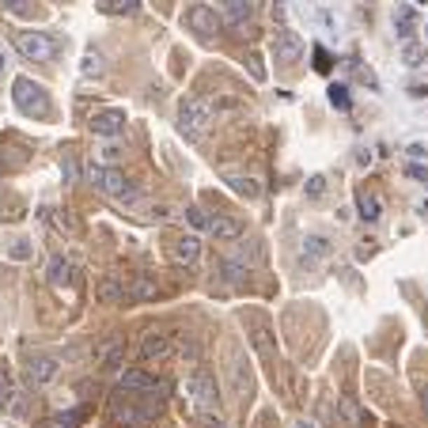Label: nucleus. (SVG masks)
I'll return each instance as SVG.
<instances>
[{"label": "nucleus", "mask_w": 428, "mask_h": 428, "mask_svg": "<svg viewBox=\"0 0 428 428\" xmlns=\"http://www.w3.org/2000/svg\"><path fill=\"white\" fill-rule=\"evenodd\" d=\"M88 182L95 186L99 193H106L110 201H118V205H137L141 201V190H137L133 182L125 179L118 167H102V163H91L88 167Z\"/></svg>", "instance_id": "obj_1"}, {"label": "nucleus", "mask_w": 428, "mask_h": 428, "mask_svg": "<svg viewBox=\"0 0 428 428\" xmlns=\"http://www.w3.org/2000/svg\"><path fill=\"white\" fill-rule=\"evenodd\" d=\"M216 122V102L212 99H182L179 102V129L182 137H190V141H198L205 137Z\"/></svg>", "instance_id": "obj_2"}, {"label": "nucleus", "mask_w": 428, "mask_h": 428, "mask_svg": "<svg viewBox=\"0 0 428 428\" xmlns=\"http://www.w3.org/2000/svg\"><path fill=\"white\" fill-rule=\"evenodd\" d=\"M182 390L190 394V402L201 409V413H216V406H220V390H216V379L209 375V371H190L186 375V383H182Z\"/></svg>", "instance_id": "obj_3"}, {"label": "nucleus", "mask_w": 428, "mask_h": 428, "mask_svg": "<svg viewBox=\"0 0 428 428\" xmlns=\"http://www.w3.org/2000/svg\"><path fill=\"white\" fill-rule=\"evenodd\" d=\"M133 398H137V390H122V394L110 398V417H114L118 424H125V428H137V424H144L148 417H152V406H137Z\"/></svg>", "instance_id": "obj_4"}, {"label": "nucleus", "mask_w": 428, "mask_h": 428, "mask_svg": "<svg viewBox=\"0 0 428 428\" xmlns=\"http://www.w3.org/2000/svg\"><path fill=\"white\" fill-rule=\"evenodd\" d=\"M12 99H15V106H20L23 114H39V118L50 114V99H46V88H42V83H34V80H27V76L15 80Z\"/></svg>", "instance_id": "obj_5"}, {"label": "nucleus", "mask_w": 428, "mask_h": 428, "mask_svg": "<svg viewBox=\"0 0 428 428\" xmlns=\"http://www.w3.org/2000/svg\"><path fill=\"white\" fill-rule=\"evenodd\" d=\"M15 50H20L27 61H50L53 53H57V42L42 31H20L15 34Z\"/></svg>", "instance_id": "obj_6"}, {"label": "nucleus", "mask_w": 428, "mask_h": 428, "mask_svg": "<svg viewBox=\"0 0 428 428\" xmlns=\"http://www.w3.org/2000/svg\"><path fill=\"white\" fill-rule=\"evenodd\" d=\"M182 23L190 27V31L198 34V39H212V34L220 31V15L212 12L209 4H201V0H198V4H190V8H186Z\"/></svg>", "instance_id": "obj_7"}, {"label": "nucleus", "mask_w": 428, "mask_h": 428, "mask_svg": "<svg viewBox=\"0 0 428 428\" xmlns=\"http://www.w3.org/2000/svg\"><path fill=\"white\" fill-rule=\"evenodd\" d=\"M174 349H179V341H174L171 333H163V330L144 333V341H141V357L148 360V364H163L167 357H174Z\"/></svg>", "instance_id": "obj_8"}, {"label": "nucleus", "mask_w": 428, "mask_h": 428, "mask_svg": "<svg viewBox=\"0 0 428 428\" xmlns=\"http://www.w3.org/2000/svg\"><path fill=\"white\" fill-rule=\"evenodd\" d=\"M273 57L281 61V64H296L303 57V42H300V34L296 31H288V27H281V31L273 34Z\"/></svg>", "instance_id": "obj_9"}, {"label": "nucleus", "mask_w": 428, "mask_h": 428, "mask_svg": "<svg viewBox=\"0 0 428 428\" xmlns=\"http://www.w3.org/2000/svg\"><path fill=\"white\" fill-rule=\"evenodd\" d=\"M88 125H91V133H95V137H106V141H110V137H122L125 133V114H122V110H95Z\"/></svg>", "instance_id": "obj_10"}, {"label": "nucleus", "mask_w": 428, "mask_h": 428, "mask_svg": "<svg viewBox=\"0 0 428 428\" xmlns=\"http://www.w3.org/2000/svg\"><path fill=\"white\" fill-rule=\"evenodd\" d=\"M201 258V239L193 235V231H186V235H179L171 243V262L174 265H193Z\"/></svg>", "instance_id": "obj_11"}, {"label": "nucleus", "mask_w": 428, "mask_h": 428, "mask_svg": "<svg viewBox=\"0 0 428 428\" xmlns=\"http://www.w3.org/2000/svg\"><path fill=\"white\" fill-rule=\"evenodd\" d=\"M122 357H125V341L118 338V333H106L95 345V364H102V368H114Z\"/></svg>", "instance_id": "obj_12"}, {"label": "nucleus", "mask_w": 428, "mask_h": 428, "mask_svg": "<svg viewBox=\"0 0 428 428\" xmlns=\"http://www.w3.org/2000/svg\"><path fill=\"white\" fill-rule=\"evenodd\" d=\"M27 375H31V383H50V379L57 375V360L46 357V352H34V357L27 360Z\"/></svg>", "instance_id": "obj_13"}, {"label": "nucleus", "mask_w": 428, "mask_h": 428, "mask_svg": "<svg viewBox=\"0 0 428 428\" xmlns=\"http://www.w3.org/2000/svg\"><path fill=\"white\" fill-rule=\"evenodd\" d=\"M156 292H160V284H156L152 277H144V273H133V277L125 281V300H133V303L152 300Z\"/></svg>", "instance_id": "obj_14"}, {"label": "nucleus", "mask_w": 428, "mask_h": 428, "mask_svg": "<svg viewBox=\"0 0 428 428\" xmlns=\"http://www.w3.org/2000/svg\"><path fill=\"white\" fill-rule=\"evenodd\" d=\"M95 296L102 303H122L125 300V281H122V277H114V273H102L99 284H95Z\"/></svg>", "instance_id": "obj_15"}, {"label": "nucleus", "mask_w": 428, "mask_h": 428, "mask_svg": "<svg viewBox=\"0 0 428 428\" xmlns=\"http://www.w3.org/2000/svg\"><path fill=\"white\" fill-rule=\"evenodd\" d=\"M118 387H122V390H156V387H160V379L148 375L144 368H125L122 375H118Z\"/></svg>", "instance_id": "obj_16"}, {"label": "nucleus", "mask_w": 428, "mask_h": 428, "mask_svg": "<svg viewBox=\"0 0 428 428\" xmlns=\"http://www.w3.org/2000/svg\"><path fill=\"white\" fill-rule=\"evenodd\" d=\"M224 182H228V190H231V193H239V198H247V201H254L258 193H262L258 179H250V174H239V171H228V174H224Z\"/></svg>", "instance_id": "obj_17"}, {"label": "nucleus", "mask_w": 428, "mask_h": 428, "mask_svg": "<svg viewBox=\"0 0 428 428\" xmlns=\"http://www.w3.org/2000/svg\"><path fill=\"white\" fill-rule=\"evenodd\" d=\"M46 281H50L53 288H64L72 281V262L64 254H53L50 258V269H46Z\"/></svg>", "instance_id": "obj_18"}, {"label": "nucleus", "mask_w": 428, "mask_h": 428, "mask_svg": "<svg viewBox=\"0 0 428 428\" xmlns=\"http://www.w3.org/2000/svg\"><path fill=\"white\" fill-rule=\"evenodd\" d=\"M209 231L216 239H243V224H239L235 216H220V212L209 220Z\"/></svg>", "instance_id": "obj_19"}, {"label": "nucleus", "mask_w": 428, "mask_h": 428, "mask_svg": "<svg viewBox=\"0 0 428 428\" xmlns=\"http://www.w3.org/2000/svg\"><path fill=\"white\" fill-rule=\"evenodd\" d=\"M220 12H224V23L243 27L250 20V0H220Z\"/></svg>", "instance_id": "obj_20"}, {"label": "nucleus", "mask_w": 428, "mask_h": 428, "mask_svg": "<svg viewBox=\"0 0 428 428\" xmlns=\"http://www.w3.org/2000/svg\"><path fill=\"white\" fill-rule=\"evenodd\" d=\"M357 209H360V216H364L368 224H375V220L383 216V201H379L375 193H368V190L357 193Z\"/></svg>", "instance_id": "obj_21"}, {"label": "nucleus", "mask_w": 428, "mask_h": 428, "mask_svg": "<svg viewBox=\"0 0 428 428\" xmlns=\"http://www.w3.org/2000/svg\"><path fill=\"white\" fill-rule=\"evenodd\" d=\"M338 413H341V421L352 424V428L364 424V409H360V406H357V398H349V394H341V398H338Z\"/></svg>", "instance_id": "obj_22"}, {"label": "nucleus", "mask_w": 428, "mask_h": 428, "mask_svg": "<svg viewBox=\"0 0 428 428\" xmlns=\"http://www.w3.org/2000/svg\"><path fill=\"white\" fill-rule=\"evenodd\" d=\"M220 273H224V281L228 284H247V265L243 262H235V258H220Z\"/></svg>", "instance_id": "obj_23"}, {"label": "nucleus", "mask_w": 428, "mask_h": 428, "mask_svg": "<svg viewBox=\"0 0 428 428\" xmlns=\"http://www.w3.org/2000/svg\"><path fill=\"white\" fill-rule=\"evenodd\" d=\"M15 383H12V375H8V368H0V409H12L15 406Z\"/></svg>", "instance_id": "obj_24"}, {"label": "nucleus", "mask_w": 428, "mask_h": 428, "mask_svg": "<svg viewBox=\"0 0 428 428\" xmlns=\"http://www.w3.org/2000/svg\"><path fill=\"white\" fill-rule=\"evenodd\" d=\"M250 341H254V349L262 352V357H273V352H277V345H273V338H269V330L262 326V322H258V326L250 330Z\"/></svg>", "instance_id": "obj_25"}, {"label": "nucleus", "mask_w": 428, "mask_h": 428, "mask_svg": "<svg viewBox=\"0 0 428 428\" xmlns=\"http://www.w3.org/2000/svg\"><path fill=\"white\" fill-rule=\"evenodd\" d=\"M80 409H69V413H53V417H46L42 428H76L80 424Z\"/></svg>", "instance_id": "obj_26"}, {"label": "nucleus", "mask_w": 428, "mask_h": 428, "mask_svg": "<svg viewBox=\"0 0 428 428\" xmlns=\"http://www.w3.org/2000/svg\"><path fill=\"white\" fill-rule=\"evenodd\" d=\"M394 27H398V39H409L413 34V8H394Z\"/></svg>", "instance_id": "obj_27"}, {"label": "nucleus", "mask_w": 428, "mask_h": 428, "mask_svg": "<svg viewBox=\"0 0 428 428\" xmlns=\"http://www.w3.org/2000/svg\"><path fill=\"white\" fill-rule=\"evenodd\" d=\"M303 254H307V258H326V254H330V239L307 235V239H303Z\"/></svg>", "instance_id": "obj_28"}, {"label": "nucleus", "mask_w": 428, "mask_h": 428, "mask_svg": "<svg viewBox=\"0 0 428 428\" xmlns=\"http://www.w3.org/2000/svg\"><path fill=\"white\" fill-rule=\"evenodd\" d=\"M141 8V0H102V12L110 15H133Z\"/></svg>", "instance_id": "obj_29"}, {"label": "nucleus", "mask_w": 428, "mask_h": 428, "mask_svg": "<svg viewBox=\"0 0 428 428\" xmlns=\"http://www.w3.org/2000/svg\"><path fill=\"white\" fill-rule=\"evenodd\" d=\"M174 352H179V357L186 360V364H198V360H201V349H198V341H193V338H182V341H179V349H174Z\"/></svg>", "instance_id": "obj_30"}, {"label": "nucleus", "mask_w": 428, "mask_h": 428, "mask_svg": "<svg viewBox=\"0 0 428 428\" xmlns=\"http://www.w3.org/2000/svg\"><path fill=\"white\" fill-rule=\"evenodd\" d=\"M330 102L338 110H349V88H341V83H330Z\"/></svg>", "instance_id": "obj_31"}, {"label": "nucleus", "mask_w": 428, "mask_h": 428, "mask_svg": "<svg viewBox=\"0 0 428 428\" xmlns=\"http://www.w3.org/2000/svg\"><path fill=\"white\" fill-rule=\"evenodd\" d=\"M186 220H190V224L193 228H205V231H209V212H205V209H198V205H193V209H186Z\"/></svg>", "instance_id": "obj_32"}, {"label": "nucleus", "mask_w": 428, "mask_h": 428, "mask_svg": "<svg viewBox=\"0 0 428 428\" xmlns=\"http://www.w3.org/2000/svg\"><path fill=\"white\" fill-rule=\"evenodd\" d=\"M322 193H326V179H322V174H311V179H307V198H322Z\"/></svg>", "instance_id": "obj_33"}, {"label": "nucleus", "mask_w": 428, "mask_h": 428, "mask_svg": "<svg viewBox=\"0 0 428 428\" xmlns=\"http://www.w3.org/2000/svg\"><path fill=\"white\" fill-rule=\"evenodd\" d=\"M247 69L254 80H265V69H262V57H258V53H247Z\"/></svg>", "instance_id": "obj_34"}, {"label": "nucleus", "mask_w": 428, "mask_h": 428, "mask_svg": "<svg viewBox=\"0 0 428 428\" xmlns=\"http://www.w3.org/2000/svg\"><path fill=\"white\" fill-rule=\"evenodd\" d=\"M8 254L20 258V262H23V258H31V247H27V239H15V247H8Z\"/></svg>", "instance_id": "obj_35"}, {"label": "nucleus", "mask_w": 428, "mask_h": 428, "mask_svg": "<svg viewBox=\"0 0 428 428\" xmlns=\"http://www.w3.org/2000/svg\"><path fill=\"white\" fill-rule=\"evenodd\" d=\"M239 254H243V262H247V258H250V262H258V258H262V250H258L254 243H243V247H239Z\"/></svg>", "instance_id": "obj_36"}, {"label": "nucleus", "mask_w": 428, "mask_h": 428, "mask_svg": "<svg viewBox=\"0 0 428 428\" xmlns=\"http://www.w3.org/2000/svg\"><path fill=\"white\" fill-rule=\"evenodd\" d=\"M102 64H99V57L95 53H88V57H83V76H91V72H99Z\"/></svg>", "instance_id": "obj_37"}, {"label": "nucleus", "mask_w": 428, "mask_h": 428, "mask_svg": "<svg viewBox=\"0 0 428 428\" xmlns=\"http://www.w3.org/2000/svg\"><path fill=\"white\" fill-rule=\"evenodd\" d=\"M406 174H413V179L428 182V171H424V167H417V163H409V167H406Z\"/></svg>", "instance_id": "obj_38"}, {"label": "nucleus", "mask_w": 428, "mask_h": 428, "mask_svg": "<svg viewBox=\"0 0 428 428\" xmlns=\"http://www.w3.org/2000/svg\"><path fill=\"white\" fill-rule=\"evenodd\" d=\"M409 156H413V160H428V148L424 144H409Z\"/></svg>", "instance_id": "obj_39"}, {"label": "nucleus", "mask_w": 428, "mask_h": 428, "mask_svg": "<svg viewBox=\"0 0 428 428\" xmlns=\"http://www.w3.org/2000/svg\"><path fill=\"white\" fill-rule=\"evenodd\" d=\"M406 64H421V53H417V46H406Z\"/></svg>", "instance_id": "obj_40"}, {"label": "nucleus", "mask_w": 428, "mask_h": 428, "mask_svg": "<svg viewBox=\"0 0 428 428\" xmlns=\"http://www.w3.org/2000/svg\"><path fill=\"white\" fill-rule=\"evenodd\" d=\"M99 152H102V160H118V156H122V152H118V148H114V144H102V148H99Z\"/></svg>", "instance_id": "obj_41"}, {"label": "nucleus", "mask_w": 428, "mask_h": 428, "mask_svg": "<svg viewBox=\"0 0 428 428\" xmlns=\"http://www.w3.org/2000/svg\"><path fill=\"white\" fill-rule=\"evenodd\" d=\"M315 57H319V61H315V69H322V72L330 69V61H326V50H315Z\"/></svg>", "instance_id": "obj_42"}, {"label": "nucleus", "mask_w": 428, "mask_h": 428, "mask_svg": "<svg viewBox=\"0 0 428 428\" xmlns=\"http://www.w3.org/2000/svg\"><path fill=\"white\" fill-rule=\"evenodd\" d=\"M254 428H277V424H273V417H269V413H262V417H258V424H254Z\"/></svg>", "instance_id": "obj_43"}, {"label": "nucleus", "mask_w": 428, "mask_h": 428, "mask_svg": "<svg viewBox=\"0 0 428 428\" xmlns=\"http://www.w3.org/2000/svg\"><path fill=\"white\" fill-rule=\"evenodd\" d=\"M292 428H319V424H315V421H307V417H300V421H296Z\"/></svg>", "instance_id": "obj_44"}, {"label": "nucleus", "mask_w": 428, "mask_h": 428, "mask_svg": "<svg viewBox=\"0 0 428 428\" xmlns=\"http://www.w3.org/2000/svg\"><path fill=\"white\" fill-rule=\"evenodd\" d=\"M205 428H228V424L220 421V417H209V424H205Z\"/></svg>", "instance_id": "obj_45"}, {"label": "nucleus", "mask_w": 428, "mask_h": 428, "mask_svg": "<svg viewBox=\"0 0 428 428\" xmlns=\"http://www.w3.org/2000/svg\"><path fill=\"white\" fill-rule=\"evenodd\" d=\"M8 8H15V12H23V0H4Z\"/></svg>", "instance_id": "obj_46"}, {"label": "nucleus", "mask_w": 428, "mask_h": 428, "mask_svg": "<svg viewBox=\"0 0 428 428\" xmlns=\"http://www.w3.org/2000/svg\"><path fill=\"white\" fill-rule=\"evenodd\" d=\"M421 402H424V409H428V387L421 390Z\"/></svg>", "instance_id": "obj_47"}, {"label": "nucleus", "mask_w": 428, "mask_h": 428, "mask_svg": "<svg viewBox=\"0 0 428 428\" xmlns=\"http://www.w3.org/2000/svg\"><path fill=\"white\" fill-rule=\"evenodd\" d=\"M0 69H4V53H0Z\"/></svg>", "instance_id": "obj_48"}, {"label": "nucleus", "mask_w": 428, "mask_h": 428, "mask_svg": "<svg viewBox=\"0 0 428 428\" xmlns=\"http://www.w3.org/2000/svg\"><path fill=\"white\" fill-rule=\"evenodd\" d=\"M424 34H428V27H424Z\"/></svg>", "instance_id": "obj_49"}]
</instances>
